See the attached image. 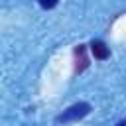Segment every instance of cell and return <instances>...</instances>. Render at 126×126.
Wrapping results in <instances>:
<instances>
[{
  "label": "cell",
  "instance_id": "obj_2",
  "mask_svg": "<svg viewBox=\"0 0 126 126\" xmlns=\"http://www.w3.org/2000/svg\"><path fill=\"white\" fill-rule=\"evenodd\" d=\"M91 51H93L94 59H106V57L110 55V49H108L106 43L100 41V39H94V41L91 43Z\"/></svg>",
  "mask_w": 126,
  "mask_h": 126
},
{
  "label": "cell",
  "instance_id": "obj_4",
  "mask_svg": "<svg viewBox=\"0 0 126 126\" xmlns=\"http://www.w3.org/2000/svg\"><path fill=\"white\" fill-rule=\"evenodd\" d=\"M37 2H39L41 8H47V10H49V8H55L59 0H37Z\"/></svg>",
  "mask_w": 126,
  "mask_h": 126
},
{
  "label": "cell",
  "instance_id": "obj_1",
  "mask_svg": "<svg viewBox=\"0 0 126 126\" xmlns=\"http://www.w3.org/2000/svg\"><path fill=\"white\" fill-rule=\"evenodd\" d=\"M91 112V104L89 102H77L73 106H69L63 114L57 116V122H73V120H79L83 116H87Z\"/></svg>",
  "mask_w": 126,
  "mask_h": 126
},
{
  "label": "cell",
  "instance_id": "obj_5",
  "mask_svg": "<svg viewBox=\"0 0 126 126\" xmlns=\"http://www.w3.org/2000/svg\"><path fill=\"white\" fill-rule=\"evenodd\" d=\"M116 126H126V122H124V120H120V122H118Z\"/></svg>",
  "mask_w": 126,
  "mask_h": 126
},
{
  "label": "cell",
  "instance_id": "obj_3",
  "mask_svg": "<svg viewBox=\"0 0 126 126\" xmlns=\"http://www.w3.org/2000/svg\"><path fill=\"white\" fill-rule=\"evenodd\" d=\"M85 45H77V49H75V57H77V71L81 73V71H85V67L89 65V59H87V55H85Z\"/></svg>",
  "mask_w": 126,
  "mask_h": 126
}]
</instances>
